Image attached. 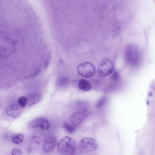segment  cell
Masks as SVG:
<instances>
[{"label":"cell","instance_id":"cell-18","mask_svg":"<svg viewBox=\"0 0 155 155\" xmlns=\"http://www.w3.org/2000/svg\"><path fill=\"white\" fill-rule=\"evenodd\" d=\"M31 140L34 143L37 145H39L41 142L40 138L35 135H32L31 138Z\"/></svg>","mask_w":155,"mask_h":155},{"label":"cell","instance_id":"cell-5","mask_svg":"<svg viewBox=\"0 0 155 155\" xmlns=\"http://www.w3.org/2000/svg\"><path fill=\"white\" fill-rule=\"evenodd\" d=\"M89 114L87 108H83L72 114L71 117V121L75 126H78L88 118Z\"/></svg>","mask_w":155,"mask_h":155},{"label":"cell","instance_id":"cell-19","mask_svg":"<svg viewBox=\"0 0 155 155\" xmlns=\"http://www.w3.org/2000/svg\"><path fill=\"white\" fill-rule=\"evenodd\" d=\"M12 154L13 155H21V152L19 150L17 149H13L12 151Z\"/></svg>","mask_w":155,"mask_h":155},{"label":"cell","instance_id":"cell-10","mask_svg":"<svg viewBox=\"0 0 155 155\" xmlns=\"http://www.w3.org/2000/svg\"><path fill=\"white\" fill-rule=\"evenodd\" d=\"M78 87L79 89L84 91H88L91 89V85L87 80H81L79 82Z\"/></svg>","mask_w":155,"mask_h":155},{"label":"cell","instance_id":"cell-15","mask_svg":"<svg viewBox=\"0 0 155 155\" xmlns=\"http://www.w3.org/2000/svg\"><path fill=\"white\" fill-rule=\"evenodd\" d=\"M50 128V124L49 121L45 119H42L40 128L43 131H47Z\"/></svg>","mask_w":155,"mask_h":155},{"label":"cell","instance_id":"cell-13","mask_svg":"<svg viewBox=\"0 0 155 155\" xmlns=\"http://www.w3.org/2000/svg\"><path fill=\"white\" fill-rule=\"evenodd\" d=\"M63 127L68 132L70 133H73L76 129L75 126L68 123H65Z\"/></svg>","mask_w":155,"mask_h":155},{"label":"cell","instance_id":"cell-11","mask_svg":"<svg viewBox=\"0 0 155 155\" xmlns=\"http://www.w3.org/2000/svg\"><path fill=\"white\" fill-rule=\"evenodd\" d=\"M42 118H38L31 121L29 124V127L32 128H40Z\"/></svg>","mask_w":155,"mask_h":155},{"label":"cell","instance_id":"cell-3","mask_svg":"<svg viewBox=\"0 0 155 155\" xmlns=\"http://www.w3.org/2000/svg\"><path fill=\"white\" fill-rule=\"evenodd\" d=\"M126 60L130 65H137L140 61V54L135 46L131 45L129 46L126 50Z\"/></svg>","mask_w":155,"mask_h":155},{"label":"cell","instance_id":"cell-1","mask_svg":"<svg viewBox=\"0 0 155 155\" xmlns=\"http://www.w3.org/2000/svg\"><path fill=\"white\" fill-rule=\"evenodd\" d=\"M57 148L59 152L62 154L72 155L74 154L76 152V145L73 139L66 136L59 142Z\"/></svg>","mask_w":155,"mask_h":155},{"label":"cell","instance_id":"cell-6","mask_svg":"<svg viewBox=\"0 0 155 155\" xmlns=\"http://www.w3.org/2000/svg\"><path fill=\"white\" fill-rule=\"evenodd\" d=\"M113 69V65L112 61L109 59H104L98 64V73L101 76H106L112 72Z\"/></svg>","mask_w":155,"mask_h":155},{"label":"cell","instance_id":"cell-7","mask_svg":"<svg viewBox=\"0 0 155 155\" xmlns=\"http://www.w3.org/2000/svg\"><path fill=\"white\" fill-rule=\"evenodd\" d=\"M57 144V139L55 137L50 136L46 138L44 140L43 146V150L46 153L52 152Z\"/></svg>","mask_w":155,"mask_h":155},{"label":"cell","instance_id":"cell-12","mask_svg":"<svg viewBox=\"0 0 155 155\" xmlns=\"http://www.w3.org/2000/svg\"><path fill=\"white\" fill-rule=\"evenodd\" d=\"M24 138V135L22 134H19L14 136L13 138L12 141L15 144H19L22 143Z\"/></svg>","mask_w":155,"mask_h":155},{"label":"cell","instance_id":"cell-4","mask_svg":"<svg viewBox=\"0 0 155 155\" xmlns=\"http://www.w3.org/2000/svg\"><path fill=\"white\" fill-rule=\"evenodd\" d=\"M77 71L79 74L84 78H89L94 76L96 72L95 66L92 63L86 62L78 66Z\"/></svg>","mask_w":155,"mask_h":155},{"label":"cell","instance_id":"cell-14","mask_svg":"<svg viewBox=\"0 0 155 155\" xmlns=\"http://www.w3.org/2000/svg\"><path fill=\"white\" fill-rule=\"evenodd\" d=\"M27 98L26 97H20L18 100V105L22 108H24L27 105Z\"/></svg>","mask_w":155,"mask_h":155},{"label":"cell","instance_id":"cell-17","mask_svg":"<svg viewBox=\"0 0 155 155\" xmlns=\"http://www.w3.org/2000/svg\"><path fill=\"white\" fill-rule=\"evenodd\" d=\"M69 82L68 79L66 77L61 78L58 82L59 86L62 87H64Z\"/></svg>","mask_w":155,"mask_h":155},{"label":"cell","instance_id":"cell-9","mask_svg":"<svg viewBox=\"0 0 155 155\" xmlns=\"http://www.w3.org/2000/svg\"><path fill=\"white\" fill-rule=\"evenodd\" d=\"M42 98L41 95L35 94L30 96L28 98L27 105L30 106L36 104L40 101Z\"/></svg>","mask_w":155,"mask_h":155},{"label":"cell","instance_id":"cell-16","mask_svg":"<svg viewBox=\"0 0 155 155\" xmlns=\"http://www.w3.org/2000/svg\"><path fill=\"white\" fill-rule=\"evenodd\" d=\"M108 101V98L104 96L99 101L96 105V107L100 108L104 106L107 103Z\"/></svg>","mask_w":155,"mask_h":155},{"label":"cell","instance_id":"cell-8","mask_svg":"<svg viewBox=\"0 0 155 155\" xmlns=\"http://www.w3.org/2000/svg\"><path fill=\"white\" fill-rule=\"evenodd\" d=\"M22 108L19 105L13 104L8 107L6 113L7 115L10 117L16 118L21 114Z\"/></svg>","mask_w":155,"mask_h":155},{"label":"cell","instance_id":"cell-2","mask_svg":"<svg viewBox=\"0 0 155 155\" xmlns=\"http://www.w3.org/2000/svg\"><path fill=\"white\" fill-rule=\"evenodd\" d=\"M98 146L95 139L92 138L86 137L82 139L80 141L79 148L81 153H84L96 150Z\"/></svg>","mask_w":155,"mask_h":155},{"label":"cell","instance_id":"cell-20","mask_svg":"<svg viewBox=\"0 0 155 155\" xmlns=\"http://www.w3.org/2000/svg\"><path fill=\"white\" fill-rule=\"evenodd\" d=\"M48 64H49L48 62V61H46L45 64V65H44L45 68H47L48 66Z\"/></svg>","mask_w":155,"mask_h":155}]
</instances>
